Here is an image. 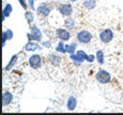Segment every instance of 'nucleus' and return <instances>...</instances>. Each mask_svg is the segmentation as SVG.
<instances>
[{
    "instance_id": "obj_1",
    "label": "nucleus",
    "mask_w": 123,
    "mask_h": 115,
    "mask_svg": "<svg viewBox=\"0 0 123 115\" xmlns=\"http://www.w3.org/2000/svg\"><path fill=\"white\" fill-rule=\"evenodd\" d=\"M95 79L101 84H108L111 80V76L107 70L99 69L95 74Z\"/></svg>"
},
{
    "instance_id": "obj_2",
    "label": "nucleus",
    "mask_w": 123,
    "mask_h": 115,
    "mask_svg": "<svg viewBox=\"0 0 123 115\" xmlns=\"http://www.w3.org/2000/svg\"><path fill=\"white\" fill-rule=\"evenodd\" d=\"M77 41L81 44H87L93 38V34L87 30H81L76 34Z\"/></svg>"
},
{
    "instance_id": "obj_3",
    "label": "nucleus",
    "mask_w": 123,
    "mask_h": 115,
    "mask_svg": "<svg viewBox=\"0 0 123 115\" xmlns=\"http://www.w3.org/2000/svg\"><path fill=\"white\" fill-rule=\"evenodd\" d=\"M99 39L104 44L110 43L113 39V32L110 28H107V29L102 30L99 33Z\"/></svg>"
},
{
    "instance_id": "obj_4",
    "label": "nucleus",
    "mask_w": 123,
    "mask_h": 115,
    "mask_svg": "<svg viewBox=\"0 0 123 115\" xmlns=\"http://www.w3.org/2000/svg\"><path fill=\"white\" fill-rule=\"evenodd\" d=\"M28 62H29V65L32 69L37 70V69H39L42 65V58L38 54H34L29 58Z\"/></svg>"
},
{
    "instance_id": "obj_5",
    "label": "nucleus",
    "mask_w": 123,
    "mask_h": 115,
    "mask_svg": "<svg viewBox=\"0 0 123 115\" xmlns=\"http://www.w3.org/2000/svg\"><path fill=\"white\" fill-rule=\"evenodd\" d=\"M87 55H88V54H86L85 51H83V50H78V51H76L74 54L69 55V58H70V59H71L73 62H75V63H82V62H84V61L86 59Z\"/></svg>"
},
{
    "instance_id": "obj_6",
    "label": "nucleus",
    "mask_w": 123,
    "mask_h": 115,
    "mask_svg": "<svg viewBox=\"0 0 123 115\" xmlns=\"http://www.w3.org/2000/svg\"><path fill=\"white\" fill-rule=\"evenodd\" d=\"M52 10H53L52 6L49 3H46V2H42V3L38 4V6L37 8V13L44 16V17H47L50 14V12H52Z\"/></svg>"
},
{
    "instance_id": "obj_7",
    "label": "nucleus",
    "mask_w": 123,
    "mask_h": 115,
    "mask_svg": "<svg viewBox=\"0 0 123 115\" xmlns=\"http://www.w3.org/2000/svg\"><path fill=\"white\" fill-rule=\"evenodd\" d=\"M58 11L62 16L69 17V16H71V14L73 12V7L69 3H64V4H61L58 7Z\"/></svg>"
},
{
    "instance_id": "obj_8",
    "label": "nucleus",
    "mask_w": 123,
    "mask_h": 115,
    "mask_svg": "<svg viewBox=\"0 0 123 115\" xmlns=\"http://www.w3.org/2000/svg\"><path fill=\"white\" fill-rule=\"evenodd\" d=\"M56 34L60 38V40H62V41H67L70 38V33L67 29L58 28L56 30Z\"/></svg>"
},
{
    "instance_id": "obj_9",
    "label": "nucleus",
    "mask_w": 123,
    "mask_h": 115,
    "mask_svg": "<svg viewBox=\"0 0 123 115\" xmlns=\"http://www.w3.org/2000/svg\"><path fill=\"white\" fill-rule=\"evenodd\" d=\"M13 100V95L9 91H4L2 94V105L4 107L10 105Z\"/></svg>"
},
{
    "instance_id": "obj_10",
    "label": "nucleus",
    "mask_w": 123,
    "mask_h": 115,
    "mask_svg": "<svg viewBox=\"0 0 123 115\" xmlns=\"http://www.w3.org/2000/svg\"><path fill=\"white\" fill-rule=\"evenodd\" d=\"M30 32L33 34V35L35 36L36 38V41L37 42H41L42 41V33L41 31L39 30V28L36 25V24H33L30 28Z\"/></svg>"
},
{
    "instance_id": "obj_11",
    "label": "nucleus",
    "mask_w": 123,
    "mask_h": 115,
    "mask_svg": "<svg viewBox=\"0 0 123 115\" xmlns=\"http://www.w3.org/2000/svg\"><path fill=\"white\" fill-rule=\"evenodd\" d=\"M37 49H39V44L37 41H28L24 46V50L27 52H35Z\"/></svg>"
},
{
    "instance_id": "obj_12",
    "label": "nucleus",
    "mask_w": 123,
    "mask_h": 115,
    "mask_svg": "<svg viewBox=\"0 0 123 115\" xmlns=\"http://www.w3.org/2000/svg\"><path fill=\"white\" fill-rule=\"evenodd\" d=\"M13 37V32L11 29H7L3 31L2 33V41H3V47L6 46V42L8 40H11Z\"/></svg>"
},
{
    "instance_id": "obj_13",
    "label": "nucleus",
    "mask_w": 123,
    "mask_h": 115,
    "mask_svg": "<svg viewBox=\"0 0 123 115\" xmlns=\"http://www.w3.org/2000/svg\"><path fill=\"white\" fill-rule=\"evenodd\" d=\"M12 12V5L11 3H7L2 11V21H4L6 17H9Z\"/></svg>"
},
{
    "instance_id": "obj_14",
    "label": "nucleus",
    "mask_w": 123,
    "mask_h": 115,
    "mask_svg": "<svg viewBox=\"0 0 123 115\" xmlns=\"http://www.w3.org/2000/svg\"><path fill=\"white\" fill-rule=\"evenodd\" d=\"M76 106H77V99H76L74 96H70V97L67 99V102H66L67 110L73 111V110H75Z\"/></svg>"
},
{
    "instance_id": "obj_15",
    "label": "nucleus",
    "mask_w": 123,
    "mask_h": 115,
    "mask_svg": "<svg viewBox=\"0 0 123 115\" xmlns=\"http://www.w3.org/2000/svg\"><path fill=\"white\" fill-rule=\"evenodd\" d=\"M17 58H18V56L17 55H13L12 56V58H10L8 64L4 67V71H10L11 69L13 68V66L16 64V61H17Z\"/></svg>"
},
{
    "instance_id": "obj_16",
    "label": "nucleus",
    "mask_w": 123,
    "mask_h": 115,
    "mask_svg": "<svg viewBox=\"0 0 123 115\" xmlns=\"http://www.w3.org/2000/svg\"><path fill=\"white\" fill-rule=\"evenodd\" d=\"M48 60L50 61L51 64L53 65H58L61 62V57L55 53H50L48 56Z\"/></svg>"
},
{
    "instance_id": "obj_17",
    "label": "nucleus",
    "mask_w": 123,
    "mask_h": 115,
    "mask_svg": "<svg viewBox=\"0 0 123 115\" xmlns=\"http://www.w3.org/2000/svg\"><path fill=\"white\" fill-rule=\"evenodd\" d=\"M96 0H84L83 6L86 10H93L96 7Z\"/></svg>"
},
{
    "instance_id": "obj_18",
    "label": "nucleus",
    "mask_w": 123,
    "mask_h": 115,
    "mask_svg": "<svg viewBox=\"0 0 123 115\" xmlns=\"http://www.w3.org/2000/svg\"><path fill=\"white\" fill-rule=\"evenodd\" d=\"M95 56H96V60H97V62H98L100 65L104 64V62H105V55H104V52H103L102 50H97Z\"/></svg>"
},
{
    "instance_id": "obj_19",
    "label": "nucleus",
    "mask_w": 123,
    "mask_h": 115,
    "mask_svg": "<svg viewBox=\"0 0 123 115\" xmlns=\"http://www.w3.org/2000/svg\"><path fill=\"white\" fill-rule=\"evenodd\" d=\"M76 23H75V20L73 18H71L70 16L67 17L65 20H64V26L66 27L67 30H72L74 27H75Z\"/></svg>"
},
{
    "instance_id": "obj_20",
    "label": "nucleus",
    "mask_w": 123,
    "mask_h": 115,
    "mask_svg": "<svg viewBox=\"0 0 123 115\" xmlns=\"http://www.w3.org/2000/svg\"><path fill=\"white\" fill-rule=\"evenodd\" d=\"M76 42H71L70 44H65V49H66V53L69 55H72L76 52Z\"/></svg>"
},
{
    "instance_id": "obj_21",
    "label": "nucleus",
    "mask_w": 123,
    "mask_h": 115,
    "mask_svg": "<svg viewBox=\"0 0 123 115\" xmlns=\"http://www.w3.org/2000/svg\"><path fill=\"white\" fill-rule=\"evenodd\" d=\"M64 41L60 40V42L58 43V45L56 46V52L61 53V54H65L66 53V49H65V44L63 43Z\"/></svg>"
},
{
    "instance_id": "obj_22",
    "label": "nucleus",
    "mask_w": 123,
    "mask_h": 115,
    "mask_svg": "<svg viewBox=\"0 0 123 115\" xmlns=\"http://www.w3.org/2000/svg\"><path fill=\"white\" fill-rule=\"evenodd\" d=\"M24 16H25V19L27 20V22H28L29 24L33 23V22H34V20H35V16H34V13H33L31 11H26V12H25V14H24Z\"/></svg>"
},
{
    "instance_id": "obj_23",
    "label": "nucleus",
    "mask_w": 123,
    "mask_h": 115,
    "mask_svg": "<svg viewBox=\"0 0 123 115\" xmlns=\"http://www.w3.org/2000/svg\"><path fill=\"white\" fill-rule=\"evenodd\" d=\"M95 59H96V56H95V55H93V54H88V55H87V58H86V61H87V62H89V63H92V62H94Z\"/></svg>"
},
{
    "instance_id": "obj_24",
    "label": "nucleus",
    "mask_w": 123,
    "mask_h": 115,
    "mask_svg": "<svg viewBox=\"0 0 123 115\" xmlns=\"http://www.w3.org/2000/svg\"><path fill=\"white\" fill-rule=\"evenodd\" d=\"M18 2H19V4L21 5V7L25 10V11H27V9H28V5H27V2H26V0H17Z\"/></svg>"
},
{
    "instance_id": "obj_25",
    "label": "nucleus",
    "mask_w": 123,
    "mask_h": 115,
    "mask_svg": "<svg viewBox=\"0 0 123 115\" xmlns=\"http://www.w3.org/2000/svg\"><path fill=\"white\" fill-rule=\"evenodd\" d=\"M27 37H28V41H36V38L31 32L27 34Z\"/></svg>"
},
{
    "instance_id": "obj_26",
    "label": "nucleus",
    "mask_w": 123,
    "mask_h": 115,
    "mask_svg": "<svg viewBox=\"0 0 123 115\" xmlns=\"http://www.w3.org/2000/svg\"><path fill=\"white\" fill-rule=\"evenodd\" d=\"M28 4H29V6L31 7V9L33 11H36V8H35V0H28Z\"/></svg>"
},
{
    "instance_id": "obj_27",
    "label": "nucleus",
    "mask_w": 123,
    "mask_h": 115,
    "mask_svg": "<svg viewBox=\"0 0 123 115\" xmlns=\"http://www.w3.org/2000/svg\"><path fill=\"white\" fill-rule=\"evenodd\" d=\"M41 44H42V46L47 47V48L51 47V42H50L49 40H47V41H41Z\"/></svg>"
},
{
    "instance_id": "obj_28",
    "label": "nucleus",
    "mask_w": 123,
    "mask_h": 115,
    "mask_svg": "<svg viewBox=\"0 0 123 115\" xmlns=\"http://www.w3.org/2000/svg\"><path fill=\"white\" fill-rule=\"evenodd\" d=\"M69 1H71V2H74V1H77V0H69Z\"/></svg>"
}]
</instances>
